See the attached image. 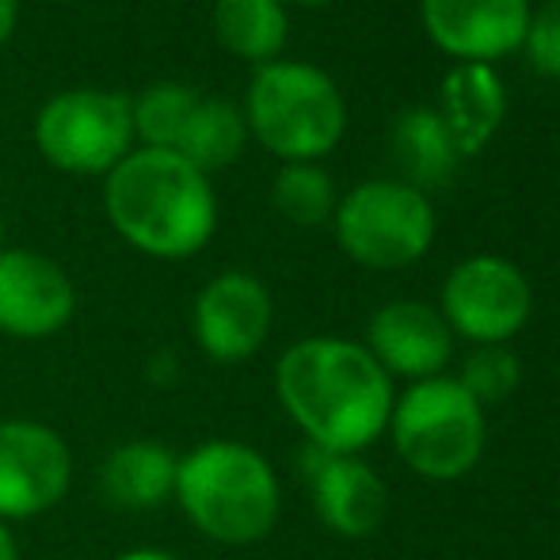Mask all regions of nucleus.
Returning <instances> with one entry per match:
<instances>
[{"label":"nucleus","instance_id":"obj_1","mask_svg":"<svg viewBox=\"0 0 560 560\" xmlns=\"http://www.w3.org/2000/svg\"><path fill=\"white\" fill-rule=\"evenodd\" d=\"M275 393L310 446L362 454L385 435L393 416V377L362 343L310 336L287 347L275 366Z\"/></svg>","mask_w":560,"mask_h":560},{"label":"nucleus","instance_id":"obj_2","mask_svg":"<svg viewBox=\"0 0 560 560\" xmlns=\"http://www.w3.org/2000/svg\"><path fill=\"white\" fill-rule=\"evenodd\" d=\"M104 207L115 233L156 259L195 256L218 229L214 184L176 149H130L107 172Z\"/></svg>","mask_w":560,"mask_h":560},{"label":"nucleus","instance_id":"obj_3","mask_svg":"<svg viewBox=\"0 0 560 560\" xmlns=\"http://www.w3.org/2000/svg\"><path fill=\"white\" fill-rule=\"evenodd\" d=\"M176 503L210 541L256 546L279 523L282 488L259 450L214 439L179 457Z\"/></svg>","mask_w":560,"mask_h":560},{"label":"nucleus","instance_id":"obj_4","mask_svg":"<svg viewBox=\"0 0 560 560\" xmlns=\"http://www.w3.org/2000/svg\"><path fill=\"white\" fill-rule=\"evenodd\" d=\"M241 112L248 138L287 164H317L347 130V104L336 81L310 61L275 58L256 66Z\"/></svg>","mask_w":560,"mask_h":560},{"label":"nucleus","instance_id":"obj_5","mask_svg":"<svg viewBox=\"0 0 560 560\" xmlns=\"http://www.w3.org/2000/svg\"><path fill=\"white\" fill-rule=\"evenodd\" d=\"M397 457L423 480H462L485 457V408L462 389L457 377L412 382L393 400L389 428Z\"/></svg>","mask_w":560,"mask_h":560},{"label":"nucleus","instance_id":"obj_6","mask_svg":"<svg viewBox=\"0 0 560 560\" xmlns=\"http://www.w3.org/2000/svg\"><path fill=\"white\" fill-rule=\"evenodd\" d=\"M336 241L359 267L400 271L435 244V207L405 179L354 184L332 210Z\"/></svg>","mask_w":560,"mask_h":560},{"label":"nucleus","instance_id":"obj_7","mask_svg":"<svg viewBox=\"0 0 560 560\" xmlns=\"http://www.w3.org/2000/svg\"><path fill=\"white\" fill-rule=\"evenodd\" d=\"M35 145L58 172L107 176L133 149L130 100L107 89H69L35 115Z\"/></svg>","mask_w":560,"mask_h":560},{"label":"nucleus","instance_id":"obj_8","mask_svg":"<svg viewBox=\"0 0 560 560\" xmlns=\"http://www.w3.org/2000/svg\"><path fill=\"white\" fill-rule=\"evenodd\" d=\"M450 332L469 339L472 347L511 343L534 313V290L511 259L480 252L446 275L443 305Z\"/></svg>","mask_w":560,"mask_h":560},{"label":"nucleus","instance_id":"obj_9","mask_svg":"<svg viewBox=\"0 0 560 560\" xmlns=\"http://www.w3.org/2000/svg\"><path fill=\"white\" fill-rule=\"evenodd\" d=\"M73 480V454L54 428L0 420V523L58 508Z\"/></svg>","mask_w":560,"mask_h":560},{"label":"nucleus","instance_id":"obj_10","mask_svg":"<svg viewBox=\"0 0 560 560\" xmlns=\"http://www.w3.org/2000/svg\"><path fill=\"white\" fill-rule=\"evenodd\" d=\"M428 38L457 66H495L523 50L530 0H420Z\"/></svg>","mask_w":560,"mask_h":560},{"label":"nucleus","instance_id":"obj_11","mask_svg":"<svg viewBox=\"0 0 560 560\" xmlns=\"http://www.w3.org/2000/svg\"><path fill=\"white\" fill-rule=\"evenodd\" d=\"M275 320L271 290L248 271H222L195 298V339L214 362H244L267 343Z\"/></svg>","mask_w":560,"mask_h":560},{"label":"nucleus","instance_id":"obj_12","mask_svg":"<svg viewBox=\"0 0 560 560\" xmlns=\"http://www.w3.org/2000/svg\"><path fill=\"white\" fill-rule=\"evenodd\" d=\"M77 290L50 256L0 248V332L46 339L73 320Z\"/></svg>","mask_w":560,"mask_h":560},{"label":"nucleus","instance_id":"obj_13","mask_svg":"<svg viewBox=\"0 0 560 560\" xmlns=\"http://www.w3.org/2000/svg\"><path fill=\"white\" fill-rule=\"evenodd\" d=\"M305 480L317 518L339 538H370L389 515V488L359 454H325L310 446Z\"/></svg>","mask_w":560,"mask_h":560},{"label":"nucleus","instance_id":"obj_14","mask_svg":"<svg viewBox=\"0 0 560 560\" xmlns=\"http://www.w3.org/2000/svg\"><path fill=\"white\" fill-rule=\"evenodd\" d=\"M362 347L374 354L385 374L405 377L412 385L443 374L454 354V332L435 305L389 302L370 317Z\"/></svg>","mask_w":560,"mask_h":560},{"label":"nucleus","instance_id":"obj_15","mask_svg":"<svg viewBox=\"0 0 560 560\" xmlns=\"http://www.w3.org/2000/svg\"><path fill=\"white\" fill-rule=\"evenodd\" d=\"M439 118L450 130L457 156H477L500 133L508 118V89L495 66H454L443 77L439 92Z\"/></svg>","mask_w":560,"mask_h":560},{"label":"nucleus","instance_id":"obj_16","mask_svg":"<svg viewBox=\"0 0 560 560\" xmlns=\"http://www.w3.org/2000/svg\"><path fill=\"white\" fill-rule=\"evenodd\" d=\"M176 477L179 457L168 446L153 443V439H133L107 454L100 485H104L112 508L149 511L176 500Z\"/></svg>","mask_w":560,"mask_h":560},{"label":"nucleus","instance_id":"obj_17","mask_svg":"<svg viewBox=\"0 0 560 560\" xmlns=\"http://www.w3.org/2000/svg\"><path fill=\"white\" fill-rule=\"evenodd\" d=\"M393 153H397L400 172L408 176L405 184L420 187L423 195H428V187L450 184V176L462 164L454 141H450V130L443 126L435 107H408V112L397 115Z\"/></svg>","mask_w":560,"mask_h":560},{"label":"nucleus","instance_id":"obj_18","mask_svg":"<svg viewBox=\"0 0 560 560\" xmlns=\"http://www.w3.org/2000/svg\"><path fill=\"white\" fill-rule=\"evenodd\" d=\"M214 35L229 54L252 61V66H267L287 46V4L282 0H218Z\"/></svg>","mask_w":560,"mask_h":560},{"label":"nucleus","instance_id":"obj_19","mask_svg":"<svg viewBox=\"0 0 560 560\" xmlns=\"http://www.w3.org/2000/svg\"><path fill=\"white\" fill-rule=\"evenodd\" d=\"M244 145H248V122H244L241 107L229 104V100L199 96L176 141V153L210 176V172L233 164L244 153Z\"/></svg>","mask_w":560,"mask_h":560},{"label":"nucleus","instance_id":"obj_20","mask_svg":"<svg viewBox=\"0 0 560 560\" xmlns=\"http://www.w3.org/2000/svg\"><path fill=\"white\" fill-rule=\"evenodd\" d=\"M195 104H199V92L187 89V84L176 81L149 84L138 100H130L133 138L145 149H176Z\"/></svg>","mask_w":560,"mask_h":560},{"label":"nucleus","instance_id":"obj_21","mask_svg":"<svg viewBox=\"0 0 560 560\" xmlns=\"http://www.w3.org/2000/svg\"><path fill=\"white\" fill-rule=\"evenodd\" d=\"M271 202L287 222L320 225L336 210V187L320 164H282L271 184Z\"/></svg>","mask_w":560,"mask_h":560},{"label":"nucleus","instance_id":"obj_22","mask_svg":"<svg viewBox=\"0 0 560 560\" xmlns=\"http://www.w3.org/2000/svg\"><path fill=\"white\" fill-rule=\"evenodd\" d=\"M462 389L477 400L480 408L500 405L523 382V366H518V354L508 343H488L472 347L469 359L462 362V374H457Z\"/></svg>","mask_w":560,"mask_h":560},{"label":"nucleus","instance_id":"obj_23","mask_svg":"<svg viewBox=\"0 0 560 560\" xmlns=\"http://www.w3.org/2000/svg\"><path fill=\"white\" fill-rule=\"evenodd\" d=\"M523 50L541 77L560 81V0L541 4L538 12H530V27H526Z\"/></svg>","mask_w":560,"mask_h":560},{"label":"nucleus","instance_id":"obj_24","mask_svg":"<svg viewBox=\"0 0 560 560\" xmlns=\"http://www.w3.org/2000/svg\"><path fill=\"white\" fill-rule=\"evenodd\" d=\"M15 20H20V0H0V50H4V43L12 38Z\"/></svg>","mask_w":560,"mask_h":560},{"label":"nucleus","instance_id":"obj_25","mask_svg":"<svg viewBox=\"0 0 560 560\" xmlns=\"http://www.w3.org/2000/svg\"><path fill=\"white\" fill-rule=\"evenodd\" d=\"M112 560H179V557H172L168 549H130V553H118Z\"/></svg>","mask_w":560,"mask_h":560},{"label":"nucleus","instance_id":"obj_26","mask_svg":"<svg viewBox=\"0 0 560 560\" xmlns=\"http://www.w3.org/2000/svg\"><path fill=\"white\" fill-rule=\"evenodd\" d=\"M0 560H20V553H15V541H12V534H8L4 523H0Z\"/></svg>","mask_w":560,"mask_h":560},{"label":"nucleus","instance_id":"obj_27","mask_svg":"<svg viewBox=\"0 0 560 560\" xmlns=\"http://www.w3.org/2000/svg\"><path fill=\"white\" fill-rule=\"evenodd\" d=\"M294 4H305V8H320V4H332V0H294Z\"/></svg>","mask_w":560,"mask_h":560},{"label":"nucleus","instance_id":"obj_28","mask_svg":"<svg viewBox=\"0 0 560 560\" xmlns=\"http://www.w3.org/2000/svg\"><path fill=\"white\" fill-rule=\"evenodd\" d=\"M0 248H4V214H0Z\"/></svg>","mask_w":560,"mask_h":560},{"label":"nucleus","instance_id":"obj_29","mask_svg":"<svg viewBox=\"0 0 560 560\" xmlns=\"http://www.w3.org/2000/svg\"><path fill=\"white\" fill-rule=\"evenodd\" d=\"M541 4H553V0H541Z\"/></svg>","mask_w":560,"mask_h":560}]
</instances>
